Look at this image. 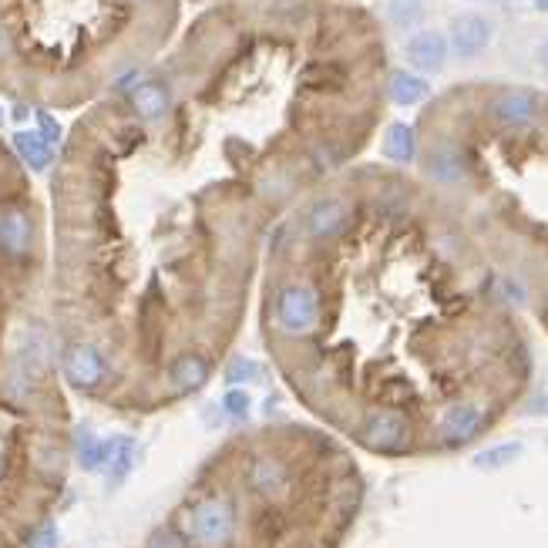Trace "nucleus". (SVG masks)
<instances>
[{
    "instance_id": "2f4dec72",
    "label": "nucleus",
    "mask_w": 548,
    "mask_h": 548,
    "mask_svg": "<svg viewBox=\"0 0 548 548\" xmlns=\"http://www.w3.org/2000/svg\"><path fill=\"white\" fill-rule=\"evenodd\" d=\"M535 11H542V14H548V0H535Z\"/></svg>"
},
{
    "instance_id": "f8f14e48",
    "label": "nucleus",
    "mask_w": 548,
    "mask_h": 548,
    "mask_svg": "<svg viewBox=\"0 0 548 548\" xmlns=\"http://www.w3.org/2000/svg\"><path fill=\"white\" fill-rule=\"evenodd\" d=\"M128 101H132V111L142 122H162L172 108V95L162 81H138V85L128 91Z\"/></svg>"
},
{
    "instance_id": "bb28decb",
    "label": "nucleus",
    "mask_w": 548,
    "mask_h": 548,
    "mask_svg": "<svg viewBox=\"0 0 548 548\" xmlns=\"http://www.w3.org/2000/svg\"><path fill=\"white\" fill-rule=\"evenodd\" d=\"M58 545H61V535H58V525L54 522H44L31 535V542H27V548H58Z\"/></svg>"
},
{
    "instance_id": "9d476101",
    "label": "nucleus",
    "mask_w": 548,
    "mask_h": 548,
    "mask_svg": "<svg viewBox=\"0 0 548 548\" xmlns=\"http://www.w3.org/2000/svg\"><path fill=\"white\" fill-rule=\"evenodd\" d=\"M448 41H451L454 54H461V58H475V54H481L491 44V21L485 14H475V11L454 17Z\"/></svg>"
},
{
    "instance_id": "cd10ccee",
    "label": "nucleus",
    "mask_w": 548,
    "mask_h": 548,
    "mask_svg": "<svg viewBox=\"0 0 548 548\" xmlns=\"http://www.w3.org/2000/svg\"><path fill=\"white\" fill-rule=\"evenodd\" d=\"M535 58H538V68H542V71L548 74V37L535 48Z\"/></svg>"
},
{
    "instance_id": "2eb2a0df",
    "label": "nucleus",
    "mask_w": 548,
    "mask_h": 548,
    "mask_svg": "<svg viewBox=\"0 0 548 548\" xmlns=\"http://www.w3.org/2000/svg\"><path fill=\"white\" fill-rule=\"evenodd\" d=\"M424 172H427V179H434L441 185H454V182L464 179V159H461L458 148L441 145V148H434V152L427 155Z\"/></svg>"
},
{
    "instance_id": "0eeeda50",
    "label": "nucleus",
    "mask_w": 548,
    "mask_h": 548,
    "mask_svg": "<svg viewBox=\"0 0 548 548\" xmlns=\"http://www.w3.org/2000/svg\"><path fill=\"white\" fill-rule=\"evenodd\" d=\"M491 122L508 125V128H525L535 122L538 115V98L528 88H508L488 101Z\"/></svg>"
},
{
    "instance_id": "393cba45",
    "label": "nucleus",
    "mask_w": 548,
    "mask_h": 548,
    "mask_svg": "<svg viewBox=\"0 0 548 548\" xmlns=\"http://www.w3.org/2000/svg\"><path fill=\"white\" fill-rule=\"evenodd\" d=\"M34 118H37V132H41L44 142L58 148V145H61V138H64V128H61L58 118H54L51 111H37Z\"/></svg>"
},
{
    "instance_id": "7c9ffc66",
    "label": "nucleus",
    "mask_w": 548,
    "mask_h": 548,
    "mask_svg": "<svg viewBox=\"0 0 548 548\" xmlns=\"http://www.w3.org/2000/svg\"><path fill=\"white\" fill-rule=\"evenodd\" d=\"M532 411H535V414H548V394H545V397H538V401L532 404Z\"/></svg>"
},
{
    "instance_id": "39448f33",
    "label": "nucleus",
    "mask_w": 548,
    "mask_h": 548,
    "mask_svg": "<svg viewBox=\"0 0 548 548\" xmlns=\"http://www.w3.org/2000/svg\"><path fill=\"white\" fill-rule=\"evenodd\" d=\"M411 421H407L404 414L397 411H387V407H380V411H367L364 421L357 427V441L367 444L370 451H407V444H411Z\"/></svg>"
},
{
    "instance_id": "473e14b6",
    "label": "nucleus",
    "mask_w": 548,
    "mask_h": 548,
    "mask_svg": "<svg viewBox=\"0 0 548 548\" xmlns=\"http://www.w3.org/2000/svg\"><path fill=\"white\" fill-rule=\"evenodd\" d=\"M0 122H4V111H0Z\"/></svg>"
},
{
    "instance_id": "1a4fd4ad",
    "label": "nucleus",
    "mask_w": 548,
    "mask_h": 548,
    "mask_svg": "<svg viewBox=\"0 0 548 548\" xmlns=\"http://www.w3.org/2000/svg\"><path fill=\"white\" fill-rule=\"evenodd\" d=\"M34 246V222L21 206H0V256L21 259Z\"/></svg>"
},
{
    "instance_id": "ddd939ff",
    "label": "nucleus",
    "mask_w": 548,
    "mask_h": 548,
    "mask_svg": "<svg viewBox=\"0 0 548 548\" xmlns=\"http://www.w3.org/2000/svg\"><path fill=\"white\" fill-rule=\"evenodd\" d=\"M209 374L212 367L202 354H179L169 364V384L179 390V394H192V390L206 387Z\"/></svg>"
},
{
    "instance_id": "6ab92c4d",
    "label": "nucleus",
    "mask_w": 548,
    "mask_h": 548,
    "mask_svg": "<svg viewBox=\"0 0 548 548\" xmlns=\"http://www.w3.org/2000/svg\"><path fill=\"white\" fill-rule=\"evenodd\" d=\"M132 464H135V438H125V434H118L115 451H111V461H108V468H105L108 491H115V488L125 485V478L132 475Z\"/></svg>"
},
{
    "instance_id": "c756f323",
    "label": "nucleus",
    "mask_w": 548,
    "mask_h": 548,
    "mask_svg": "<svg viewBox=\"0 0 548 548\" xmlns=\"http://www.w3.org/2000/svg\"><path fill=\"white\" fill-rule=\"evenodd\" d=\"M27 118H31V108H27V105H17V108H14V122H17V125H24Z\"/></svg>"
},
{
    "instance_id": "dca6fc26",
    "label": "nucleus",
    "mask_w": 548,
    "mask_h": 548,
    "mask_svg": "<svg viewBox=\"0 0 548 548\" xmlns=\"http://www.w3.org/2000/svg\"><path fill=\"white\" fill-rule=\"evenodd\" d=\"M14 152L31 172H48V165L54 162V145L44 142L41 132H27V128L14 135Z\"/></svg>"
},
{
    "instance_id": "b1692460",
    "label": "nucleus",
    "mask_w": 548,
    "mask_h": 548,
    "mask_svg": "<svg viewBox=\"0 0 548 548\" xmlns=\"http://www.w3.org/2000/svg\"><path fill=\"white\" fill-rule=\"evenodd\" d=\"M219 407H222V414L232 417V421H246L249 411H253V397H249V390H243V387H229L226 394H222Z\"/></svg>"
},
{
    "instance_id": "f257e3e1",
    "label": "nucleus",
    "mask_w": 548,
    "mask_h": 548,
    "mask_svg": "<svg viewBox=\"0 0 548 548\" xmlns=\"http://www.w3.org/2000/svg\"><path fill=\"white\" fill-rule=\"evenodd\" d=\"M239 532V508L236 498L212 491L199 498L185 515V538L192 548H229Z\"/></svg>"
},
{
    "instance_id": "aec40b11",
    "label": "nucleus",
    "mask_w": 548,
    "mask_h": 548,
    "mask_svg": "<svg viewBox=\"0 0 548 548\" xmlns=\"http://www.w3.org/2000/svg\"><path fill=\"white\" fill-rule=\"evenodd\" d=\"M525 454V444L518 441H505V444H491V448L475 454V468L478 471H505Z\"/></svg>"
},
{
    "instance_id": "4468645a",
    "label": "nucleus",
    "mask_w": 548,
    "mask_h": 548,
    "mask_svg": "<svg viewBox=\"0 0 548 548\" xmlns=\"http://www.w3.org/2000/svg\"><path fill=\"white\" fill-rule=\"evenodd\" d=\"M111 451H115V438H98L88 427H78V434H74V458H78L85 471H105Z\"/></svg>"
},
{
    "instance_id": "412c9836",
    "label": "nucleus",
    "mask_w": 548,
    "mask_h": 548,
    "mask_svg": "<svg viewBox=\"0 0 548 548\" xmlns=\"http://www.w3.org/2000/svg\"><path fill=\"white\" fill-rule=\"evenodd\" d=\"M37 377L31 367H24L21 360H11V367H7L4 374V390L11 401H31V397L37 394Z\"/></svg>"
},
{
    "instance_id": "a211bd4d",
    "label": "nucleus",
    "mask_w": 548,
    "mask_h": 548,
    "mask_svg": "<svg viewBox=\"0 0 548 548\" xmlns=\"http://www.w3.org/2000/svg\"><path fill=\"white\" fill-rule=\"evenodd\" d=\"M384 155L390 162H397V165H407V162H414V155H417V138H414V128L411 125H404V122H394V125H387V132H384Z\"/></svg>"
},
{
    "instance_id": "f3484780",
    "label": "nucleus",
    "mask_w": 548,
    "mask_h": 548,
    "mask_svg": "<svg viewBox=\"0 0 548 548\" xmlns=\"http://www.w3.org/2000/svg\"><path fill=\"white\" fill-rule=\"evenodd\" d=\"M387 88H390V101H394V105H421V101L431 95V85L414 71H394Z\"/></svg>"
},
{
    "instance_id": "4be33fe9",
    "label": "nucleus",
    "mask_w": 548,
    "mask_h": 548,
    "mask_svg": "<svg viewBox=\"0 0 548 548\" xmlns=\"http://www.w3.org/2000/svg\"><path fill=\"white\" fill-rule=\"evenodd\" d=\"M384 14H387V21L394 24V27H401V31H411V27L421 24L424 4H421V0H387Z\"/></svg>"
},
{
    "instance_id": "6e6552de",
    "label": "nucleus",
    "mask_w": 548,
    "mask_h": 548,
    "mask_svg": "<svg viewBox=\"0 0 548 548\" xmlns=\"http://www.w3.org/2000/svg\"><path fill=\"white\" fill-rule=\"evenodd\" d=\"M448 48H451V41L441 31H414L404 44V58H407V64H411V71L431 74V71L444 68V61H448Z\"/></svg>"
},
{
    "instance_id": "c85d7f7f",
    "label": "nucleus",
    "mask_w": 548,
    "mask_h": 548,
    "mask_svg": "<svg viewBox=\"0 0 548 548\" xmlns=\"http://www.w3.org/2000/svg\"><path fill=\"white\" fill-rule=\"evenodd\" d=\"M11 48H14V44H11V34H7V27L0 24V58H7V54H11Z\"/></svg>"
},
{
    "instance_id": "7ed1b4c3",
    "label": "nucleus",
    "mask_w": 548,
    "mask_h": 548,
    "mask_svg": "<svg viewBox=\"0 0 548 548\" xmlns=\"http://www.w3.org/2000/svg\"><path fill=\"white\" fill-rule=\"evenodd\" d=\"M246 481L253 495L266 505H280V501L296 495V471H290V464L273 451H259L249 458Z\"/></svg>"
},
{
    "instance_id": "9b49d317",
    "label": "nucleus",
    "mask_w": 548,
    "mask_h": 548,
    "mask_svg": "<svg viewBox=\"0 0 548 548\" xmlns=\"http://www.w3.org/2000/svg\"><path fill=\"white\" fill-rule=\"evenodd\" d=\"M347 219H350V209L343 199H320V202H313L310 212H306L303 229L310 239H333L343 232Z\"/></svg>"
},
{
    "instance_id": "a878e982",
    "label": "nucleus",
    "mask_w": 548,
    "mask_h": 548,
    "mask_svg": "<svg viewBox=\"0 0 548 548\" xmlns=\"http://www.w3.org/2000/svg\"><path fill=\"white\" fill-rule=\"evenodd\" d=\"M148 548H192V542L182 538L175 528H159V532L148 538Z\"/></svg>"
},
{
    "instance_id": "20e7f679",
    "label": "nucleus",
    "mask_w": 548,
    "mask_h": 548,
    "mask_svg": "<svg viewBox=\"0 0 548 548\" xmlns=\"http://www.w3.org/2000/svg\"><path fill=\"white\" fill-rule=\"evenodd\" d=\"M488 427V411L475 401H454L438 414L434 424V438L444 448H461V444L481 438V431Z\"/></svg>"
},
{
    "instance_id": "5701e85b",
    "label": "nucleus",
    "mask_w": 548,
    "mask_h": 548,
    "mask_svg": "<svg viewBox=\"0 0 548 548\" xmlns=\"http://www.w3.org/2000/svg\"><path fill=\"white\" fill-rule=\"evenodd\" d=\"M263 380V367L249 357H232L226 364V384L229 387H243V384H256Z\"/></svg>"
},
{
    "instance_id": "f03ea898",
    "label": "nucleus",
    "mask_w": 548,
    "mask_h": 548,
    "mask_svg": "<svg viewBox=\"0 0 548 548\" xmlns=\"http://www.w3.org/2000/svg\"><path fill=\"white\" fill-rule=\"evenodd\" d=\"M323 303L310 283H290L276 296V327L286 337H310L320 327Z\"/></svg>"
},
{
    "instance_id": "423d86ee",
    "label": "nucleus",
    "mask_w": 548,
    "mask_h": 548,
    "mask_svg": "<svg viewBox=\"0 0 548 548\" xmlns=\"http://www.w3.org/2000/svg\"><path fill=\"white\" fill-rule=\"evenodd\" d=\"M61 370L74 390H95L108 374V360L95 343H71L61 354Z\"/></svg>"
}]
</instances>
